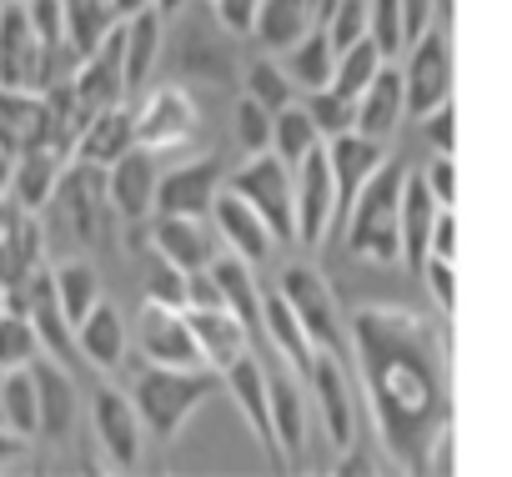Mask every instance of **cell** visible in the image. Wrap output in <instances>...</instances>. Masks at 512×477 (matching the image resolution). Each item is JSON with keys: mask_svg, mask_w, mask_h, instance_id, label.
Returning a JSON list of instances; mask_svg holds the SVG:
<instances>
[{"mask_svg": "<svg viewBox=\"0 0 512 477\" xmlns=\"http://www.w3.org/2000/svg\"><path fill=\"white\" fill-rule=\"evenodd\" d=\"M352 352L372 402V422L392 462L417 467L427 462V442L447 427V347L442 332L407 312V307H357L352 317Z\"/></svg>", "mask_w": 512, "mask_h": 477, "instance_id": "1", "label": "cell"}, {"mask_svg": "<svg viewBox=\"0 0 512 477\" xmlns=\"http://www.w3.org/2000/svg\"><path fill=\"white\" fill-rule=\"evenodd\" d=\"M402 181L407 166L402 161H382L372 171V181L357 191L352 211H347V247L362 262L377 267H397L402 262Z\"/></svg>", "mask_w": 512, "mask_h": 477, "instance_id": "2", "label": "cell"}, {"mask_svg": "<svg viewBox=\"0 0 512 477\" xmlns=\"http://www.w3.org/2000/svg\"><path fill=\"white\" fill-rule=\"evenodd\" d=\"M221 387L216 367H146L131 387V407L141 417L146 432H156V442H176V432L186 427V417Z\"/></svg>", "mask_w": 512, "mask_h": 477, "instance_id": "3", "label": "cell"}, {"mask_svg": "<svg viewBox=\"0 0 512 477\" xmlns=\"http://www.w3.org/2000/svg\"><path fill=\"white\" fill-rule=\"evenodd\" d=\"M236 196H246L262 221L272 226V236L282 247H297V191H292V166L277 156V151H256L231 181H226Z\"/></svg>", "mask_w": 512, "mask_h": 477, "instance_id": "4", "label": "cell"}, {"mask_svg": "<svg viewBox=\"0 0 512 477\" xmlns=\"http://www.w3.org/2000/svg\"><path fill=\"white\" fill-rule=\"evenodd\" d=\"M282 297L292 302V312L307 327V337H312L317 352H332L342 362L352 357V337L342 327V307H337V297H332V287H327V277L317 267H302V262L287 267L282 272Z\"/></svg>", "mask_w": 512, "mask_h": 477, "instance_id": "5", "label": "cell"}, {"mask_svg": "<svg viewBox=\"0 0 512 477\" xmlns=\"http://www.w3.org/2000/svg\"><path fill=\"white\" fill-rule=\"evenodd\" d=\"M292 191H297V247H322L337 226V181H332L327 141H317L292 166Z\"/></svg>", "mask_w": 512, "mask_h": 477, "instance_id": "6", "label": "cell"}, {"mask_svg": "<svg viewBox=\"0 0 512 477\" xmlns=\"http://www.w3.org/2000/svg\"><path fill=\"white\" fill-rule=\"evenodd\" d=\"M46 41L36 36L26 0H0V86L6 91H46Z\"/></svg>", "mask_w": 512, "mask_h": 477, "instance_id": "7", "label": "cell"}, {"mask_svg": "<svg viewBox=\"0 0 512 477\" xmlns=\"http://www.w3.org/2000/svg\"><path fill=\"white\" fill-rule=\"evenodd\" d=\"M402 96H407V116H417V121H427L437 106H447V96H452L447 26H432L427 36L412 41V56L402 66Z\"/></svg>", "mask_w": 512, "mask_h": 477, "instance_id": "8", "label": "cell"}, {"mask_svg": "<svg viewBox=\"0 0 512 477\" xmlns=\"http://www.w3.org/2000/svg\"><path fill=\"white\" fill-rule=\"evenodd\" d=\"M101 191H106L101 166L76 161V171L66 166L61 186L51 191V201H46L41 211H51V221H56V231L66 236V242L91 247V242H96V226H101V211H111V206H96V201H101Z\"/></svg>", "mask_w": 512, "mask_h": 477, "instance_id": "9", "label": "cell"}, {"mask_svg": "<svg viewBox=\"0 0 512 477\" xmlns=\"http://www.w3.org/2000/svg\"><path fill=\"white\" fill-rule=\"evenodd\" d=\"M221 387L236 397V407H241V417H246V427L256 432V442H262V452H267V462L277 467V472H287L292 462H287V452H282V442H277V427H272V397H267V367L256 362L251 352H241L231 367H221Z\"/></svg>", "mask_w": 512, "mask_h": 477, "instance_id": "10", "label": "cell"}, {"mask_svg": "<svg viewBox=\"0 0 512 477\" xmlns=\"http://www.w3.org/2000/svg\"><path fill=\"white\" fill-rule=\"evenodd\" d=\"M136 342H141V357L156 367H206V357L191 337L186 307H166V302L146 297L136 312Z\"/></svg>", "mask_w": 512, "mask_h": 477, "instance_id": "11", "label": "cell"}, {"mask_svg": "<svg viewBox=\"0 0 512 477\" xmlns=\"http://www.w3.org/2000/svg\"><path fill=\"white\" fill-rule=\"evenodd\" d=\"M131 121H136V146L171 151V146H186L196 136L201 111H196V101H191L186 86H156Z\"/></svg>", "mask_w": 512, "mask_h": 477, "instance_id": "12", "label": "cell"}, {"mask_svg": "<svg viewBox=\"0 0 512 477\" xmlns=\"http://www.w3.org/2000/svg\"><path fill=\"white\" fill-rule=\"evenodd\" d=\"M211 221H216V236L231 247V257H241L251 272L262 267L272 257V247H277V236L262 221V211H256L246 196H236L231 186H221V196L211 201Z\"/></svg>", "mask_w": 512, "mask_h": 477, "instance_id": "13", "label": "cell"}, {"mask_svg": "<svg viewBox=\"0 0 512 477\" xmlns=\"http://www.w3.org/2000/svg\"><path fill=\"white\" fill-rule=\"evenodd\" d=\"M91 427H96V442H101V452H106L111 467H121V472H136L141 467V432L146 427H141L131 397H121L116 387H101L91 397Z\"/></svg>", "mask_w": 512, "mask_h": 477, "instance_id": "14", "label": "cell"}, {"mask_svg": "<svg viewBox=\"0 0 512 477\" xmlns=\"http://www.w3.org/2000/svg\"><path fill=\"white\" fill-rule=\"evenodd\" d=\"M226 176L216 156L186 161L156 181V216H211V201L221 196Z\"/></svg>", "mask_w": 512, "mask_h": 477, "instance_id": "15", "label": "cell"}, {"mask_svg": "<svg viewBox=\"0 0 512 477\" xmlns=\"http://www.w3.org/2000/svg\"><path fill=\"white\" fill-rule=\"evenodd\" d=\"M106 201H111V216L121 221H146L156 211V151L146 146H131L121 161L106 166Z\"/></svg>", "mask_w": 512, "mask_h": 477, "instance_id": "16", "label": "cell"}, {"mask_svg": "<svg viewBox=\"0 0 512 477\" xmlns=\"http://www.w3.org/2000/svg\"><path fill=\"white\" fill-rule=\"evenodd\" d=\"M26 372H31V382H36V412H41V437H51V442H66L71 432H76V412H81V392H76V377L61 367V362H51V357H31L26 362Z\"/></svg>", "mask_w": 512, "mask_h": 477, "instance_id": "17", "label": "cell"}, {"mask_svg": "<svg viewBox=\"0 0 512 477\" xmlns=\"http://www.w3.org/2000/svg\"><path fill=\"white\" fill-rule=\"evenodd\" d=\"M312 392H317V412H322V427L337 447H352L357 437V397H352V377H347V362L332 357V352H317L312 362Z\"/></svg>", "mask_w": 512, "mask_h": 477, "instance_id": "18", "label": "cell"}, {"mask_svg": "<svg viewBox=\"0 0 512 477\" xmlns=\"http://www.w3.org/2000/svg\"><path fill=\"white\" fill-rule=\"evenodd\" d=\"M66 166H71V146H66L61 136H46V141H36L26 156H16V176H11L16 206H21V211H41V206L51 201V191L61 186Z\"/></svg>", "mask_w": 512, "mask_h": 477, "instance_id": "19", "label": "cell"}, {"mask_svg": "<svg viewBox=\"0 0 512 477\" xmlns=\"http://www.w3.org/2000/svg\"><path fill=\"white\" fill-rule=\"evenodd\" d=\"M151 247L181 272H206L221 252L216 236L206 231V216H156L151 221Z\"/></svg>", "mask_w": 512, "mask_h": 477, "instance_id": "20", "label": "cell"}, {"mask_svg": "<svg viewBox=\"0 0 512 477\" xmlns=\"http://www.w3.org/2000/svg\"><path fill=\"white\" fill-rule=\"evenodd\" d=\"M327 161H332V181H337V221H347L357 191H362V186L372 181V171L387 161V146H382V141H367V136H357V131H347V136H332V141H327Z\"/></svg>", "mask_w": 512, "mask_h": 477, "instance_id": "21", "label": "cell"}, {"mask_svg": "<svg viewBox=\"0 0 512 477\" xmlns=\"http://www.w3.org/2000/svg\"><path fill=\"white\" fill-rule=\"evenodd\" d=\"M262 337L272 342V352L307 382L312 377V362H317V347L307 337V327L297 322L292 302L282 297V287H262Z\"/></svg>", "mask_w": 512, "mask_h": 477, "instance_id": "22", "label": "cell"}, {"mask_svg": "<svg viewBox=\"0 0 512 477\" xmlns=\"http://www.w3.org/2000/svg\"><path fill=\"white\" fill-rule=\"evenodd\" d=\"M402 116H407V96H402V71L387 61L377 71V81L357 96V136L367 141H392L402 131Z\"/></svg>", "mask_w": 512, "mask_h": 477, "instance_id": "23", "label": "cell"}, {"mask_svg": "<svg viewBox=\"0 0 512 477\" xmlns=\"http://www.w3.org/2000/svg\"><path fill=\"white\" fill-rule=\"evenodd\" d=\"M267 397H272L277 442H282L287 462H297L302 447H307V397H302V377L282 357H277V367H267Z\"/></svg>", "mask_w": 512, "mask_h": 477, "instance_id": "24", "label": "cell"}, {"mask_svg": "<svg viewBox=\"0 0 512 477\" xmlns=\"http://www.w3.org/2000/svg\"><path fill=\"white\" fill-rule=\"evenodd\" d=\"M51 136V111L41 91H6L0 86V151L26 156L36 141Z\"/></svg>", "mask_w": 512, "mask_h": 477, "instance_id": "25", "label": "cell"}, {"mask_svg": "<svg viewBox=\"0 0 512 477\" xmlns=\"http://www.w3.org/2000/svg\"><path fill=\"white\" fill-rule=\"evenodd\" d=\"M186 322H191V337L206 357V367H231L241 352H251V332L226 312V307H186Z\"/></svg>", "mask_w": 512, "mask_h": 477, "instance_id": "26", "label": "cell"}, {"mask_svg": "<svg viewBox=\"0 0 512 477\" xmlns=\"http://www.w3.org/2000/svg\"><path fill=\"white\" fill-rule=\"evenodd\" d=\"M131 146H136V121H131L126 106H111V111H96V116L86 121V131L76 136V151H71V156L106 171V166L121 161Z\"/></svg>", "mask_w": 512, "mask_h": 477, "instance_id": "27", "label": "cell"}, {"mask_svg": "<svg viewBox=\"0 0 512 477\" xmlns=\"http://www.w3.org/2000/svg\"><path fill=\"white\" fill-rule=\"evenodd\" d=\"M317 31V16H312V0H262V11H256V26L251 36L262 41L272 56H287L302 36Z\"/></svg>", "mask_w": 512, "mask_h": 477, "instance_id": "28", "label": "cell"}, {"mask_svg": "<svg viewBox=\"0 0 512 477\" xmlns=\"http://www.w3.org/2000/svg\"><path fill=\"white\" fill-rule=\"evenodd\" d=\"M437 196L427 191V181H422V171H407V181H402V262L412 267V272H422V262H427V236H432V221H437Z\"/></svg>", "mask_w": 512, "mask_h": 477, "instance_id": "29", "label": "cell"}, {"mask_svg": "<svg viewBox=\"0 0 512 477\" xmlns=\"http://www.w3.org/2000/svg\"><path fill=\"white\" fill-rule=\"evenodd\" d=\"M76 347H81V357H86L96 372L121 367V357H126V322H121V312L106 307V302H96V307L86 312V322L76 327Z\"/></svg>", "mask_w": 512, "mask_h": 477, "instance_id": "30", "label": "cell"}, {"mask_svg": "<svg viewBox=\"0 0 512 477\" xmlns=\"http://www.w3.org/2000/svg\"><path fill=\"white\" fill-rule=\"evenodd\" d=\"M211 277H216V287H221V307H226L246 332H262V287H256L251 267L226 252V257L211 262Z\"/></svg>", "mask_w": 512, "mask_h": 477, "instance_id": "31", "label": "cell"}, {"mask_svg": "<svg viewBox=\"0 0 512 477\" xmlns=\"http://www.w3.org/2000/svg\"><path fill=\"white\" fill-rule=\"evenodd\" d=\"M126 31V56H121V76H126V91H141L156 71V56H161V36H166V21L156 11H141L131 21H121Z\"/></svg>", "mask_w": 512, "mask_h": 477, "instance_id": "32", "label": "cell"}, {"mask_svg": "<svg viewBox=\"0 0 512 477\" xmlns=\"http://www.w3.org/2000/svg\"><path fill=\"white\" fill-rule=\"evenodd\" d=\"M287 81L302 86V91H327L332 86V71H337V46L327 41V31L317 26L312 36H302L292 51H287Z\"/></svg>", "mask_w": 512, "mask_h": 477, "instance_id": "33", "label": "cell"}, {"mask_svg": "<svg viewBox=\"0 0 512 477\" xmlns=\"http://www.w3.org/2000/svg\"><path fill=\"white\" fill-rule=\"evenodd\" d=\"M61 6H66V46L81 61L111 36V26H121L116 11H111V0H61Z\"/></svg>", "mask_w": 512, "mask_h": 477, "instance_id": "34", "label": "cell"}, {"mask_svg": "<svg viewBox=\"0 0 512 477\" xmlns=\"http://www.w3.org/2000/svg\"><path fill=\"white\" fill-rule=\"evenodd\" d=\"M51 282H56V297H61L66 322L81 327L86 312L101 302V277H96V267H91V262H61V267L51 272Z\"/></svg>", "mask_w": 512, "mask_h": 477, "instance_id": "35", "label": "cell"}, {"mask_svg": "<svg viewBox=\"0 0 512 477\" xmlns=\"http://www.w3.org/2000/svg\"><path fill=\"white\" fill-rule=\"evenodd\" d=\"M0 407H6V427L21 432L26 442L41 437V412H36V382L26 367H11L0 377Z\"/></svg>", "mask_w": 512, "mask_h": 477, "instance_id": "36", "label": "cell"}, {"mask_svg": "<svg viewBox=\"0 0 512 477\" xmlns=\"http://www.w3.org/2000/svg\"><path fill=\"white\" fill-rule=\"evenodd\" d=\"M382 66H387V61H382V51L362 36L357 46H347V51L337 56V71H332V86H327V91H337L342 101H357V96L377 81V71H382Z\"/></svg>", "mask_w": 512, "mask_h": 477, "instance_id": "37", "label": "cell"}, {"mask_svg": "<svg viewBox=\"0 0 512 477\" xmlns=\"http://www.w3.org/2000/svg\"><path fill=\"white\" fill-rule=\"evenodd\" d=\"M322 136H317V126H312V116H307V106H287V111H277L272 116V151L287 161V166H297L312 146H317Z\"/></svg>", "mask_w": 512, "mask_h": 477, "instance_id": "38", "label": "cell"}, {"mask_svg": "<svg viewBox=\"0 0 512 477\" xmlns=\"http://www.w3.org/2000/svg\"><path fill=\"white\" fill-rule=\"evenodd\" d=\"M367 41L382 51V61H397L407 51L402 0H367Z\"/></svg>", "mask_w": 512, "mask_h": 477, "instance_id": "39", "label": "cell"}, {"mask_svg": "<svg viewBox=\"0 0 512 477\" xmlns=\"http://www.w3.org/2000/svg\"><path fill=\"white\" fill-rule=\"evenodd\" d=\"M246 96L262 106V111H287L292 101H297V86L287 81V71L277 66V61H256L251 71H246Z\"/></svg>", "mask_w": 512, "mask_h": 477, "instance_id": "40", "label": "cell"}, {"mask_svg": "<svg viewBox=\"0 0 512 477\" xmlns=\"http://www.w3.org/2000/svg\"><path fill=\"white\" fill-rule=\"evenodd\" d=\"M36 352H41V342H36V327L26 322V312L0 307V372L26 367Z\"/></svg>", "mask_w": 512, "mask_h": 477, "instance_id": "41", "label": "cell"}, {"mask_svg": "<svg viewBox=\"0 0 512 477\" xmlns=\"http://www.w3.org/2000/svg\"><path fill=\"white\" fill-rule=\"evenodd\" d=\"M307 116H312V126H317V136H322V141L357 131V101H342L337 91H312Z\"/></svg>", "mask_w": 512, "mask_h": 477, "instance_id": "42", "label": "cell"}, {"mask_svg": "<svg viewBox=\"0 0 512 477\" xmlns=\"http://www.w3.org/2000/svg\"><path fill=\"white\" fill-rule=\"evenodd\" d=\"M322 31H327V41L337 46V56H342L347 46H357V41L367 36V0H337L332 16L322 21Z\"/></svg>", "mask_w": 512, "mask_h": 477, "instance_id": "43", "label": "cell"}, {"mask_svg": "<svg viewBox=\"0 0 512 477\" xmlns=\"http://www.w3.org/2000/svg\"><path fill=\"white\" fill-rule=\"evenodd\" d=\"M236 141L256 156V151H272V111H262L251 96L236 101Z\"/></svg>", "mask_w": 512, "mask_h": 477, "instance_id": "44", "label": "cell"}, {"mask_svg": "<svg viewBox=\"0 0 512 477\" xmlns=\"http://www.w3.org/2000/svg\"><path fill=\"white\" fill-rule=\"evenodd\" d=\"M146 297L151 302H166V307H186V272L171 267L166 257H156L151 272H146Z\"/></svg>", "mask_w": 512, "mask_h": 477, "instance_id": "45", "label": "cell"}, {"mask_svg": "<svg viewBox=\"0 0 512 477\" xmlns=\"http://www.w3.org/2000/svg\"><path fill=\"white\" fill-rule=\"evenodd\" d=\"M26 16L46 46H66V6L61 0H26Z\"/></svg>", "mask_w": 512, "mask_h": 477, "instance_id": "46", "label": "cell"}, {"mask_svg": "<svg viewBox=\"0 0 512 477\" xmlns=\"http://www.w3.org/2000/svg\"><path fill=\"white\" fill-rule=\"evenodd\" d=\"M211 6H216V21H221L231 36H251L256 11H262V0H211Z\"/></svg>", "mask_w": 512, "mask_h": 477, "instance_id": "47", "label": "cell"}, {"mask_svg": "<svg viewBox=\"0 0 512 477\" xmlns=\"http://www.w3.org/2000/svg\"><path fill=\"white\" fill-rule=\"evenodd\" d=\"M422 282H427L432 302H437L442 312H452V262H442V257H427V262H422Z\"/></svg>", "mask_w": 512, "mask_h": 477, "instance_id": "48", "label": "cell"}, {"mask_svg": "<svg viewBox=\"0 0 512 477\" xmlns=\"http://www.w3.org/2000/svg\"><path fill=\"white\" fill-rule=\"evenodd\" d=\"M437 21V0H402V26H407V46L417 36H427Z\"/></svg>", "mask_w": 512, "mask_h": 477, "instance_id": "49", "label": "cell"}, {"mask_svg": "<svg viewBox=\"0 0 512 477\" xmlns=\"http://www.w3.org/2000/svg\"><path fill=\"white\" fill-rule=\"evenodd\" d=\"M452 242H457V221H452V211L442 206V211H437V221H432V236H427V257L452 262V252H457Z\"/></svg>", "mask_w": 512, "mask_h": 477, "instance_id": "50", "label": "cell"}, {"mask_svg": "<svg viewBox=\"0 0 512 477\" xmlns=\"http://www.w3.org/2000/svg\"><path fill=\"white\" fill-rule=\"evenodd\" d=\"M186 307H221V287H216L211 267L206 272H186Z\"/></svg>", "mask_w": 512, "mask_h": 477, "instance_id": "51", "label": "cell"}, {"mask_svg": "<svg viewBox=\"0 0 512 477\" xmlns=\"http://www.w3.org/2000/svg\"><path fill=\"white\" fill-rule=\"evenodd\" d=\"M427 191L437 196V206H452V156H437L427 171H422Z\"/></svg>", "mask_w": 512, "mask_h": 477, "instance_id": "52", "label": "cell"}, {"mask_svg": "<svg viewBox=\"0 0 512 477\" xmlns=\"http://www.w3.org/2000/svg\"><path fill=\"white\" fill-rule=\"evenodd\" d=\"M427 141H432L437 156H452V106H437L427 116Z\"/></svg>", "mask_w": 512, "mask_h": 477, "instance_id": "53", "label": "cell"}, {"mask_svg": "<svg viewBox=\"0 0 512 477\" xmlns=\"http://www.w3.org/2000/svg\"><path fill=\"white\" fill-rule=\"evenodd\" d=\"M21 452H26V437H21V432H11L6 422H0V467H6V462H16Z\"/></svg>", "mask_w": 512, "mask_h": 477, "instance_id": "54", "label": "cell"}, {"mask_svg": "<svg viewBox=\"0 0 512 477\" xmlns=\"http://www.w3.org/2000/svg\"><path fill=\"white\" fill-rule=\"evenodd\" d=\"M111 11H116V21H131L141 11H156V0H111Z\"/></svg>", "mask_w": 512, "mask_h": 477, "instance_id": "55", "label": "cell"}, {"mask_svg": "<svg viewBox=\"0 0 512 477\" xmlns=\"http://www.w3.org/2000/svg\"><path fill=\"white\" fill-rule=\"evenodd\" d=\"M16 211H21V206H16L11 196H0V242L11 236V226H16Z\"/></svg>", "mask_w": 512, "mask_h": 477, "instance_id": "56", "label": "cell"}, {"mask_svg": "<svg viewBox=\"0 0 512 477\" xmlns=\"http://www.w3.org/2000/svg\"><path fill=\"white\" fill-rule=\"evenodd\" d=\"M6 292H11V252L0 242V307H6Z\"/></svg>", "mask_w": 512, "mask_h": 477, "instance_id": "57", "label": "cell"}, {"mask_svg": "<svg viewBox=\"0 0 512 477\" xmlns=\"http://www.w3.org/2000/svg\"><path fill=\"white\" fill-rule=\"evenodd\" d=\"M11 176H16V156L0 151V196H11Z\"/></svg>", "mask_w": 512, "mask_h": 477, "instance_id": "58", "label": "cell"}, {"mask_svg": "<svg viewBox=\"0 0 512 477\" xmlns=\"http://www.w3.org/2000/svg\"><path fill=\"white\" fill-rule=\"evenodd\" d=\"M181 6H186V0H156V16H161V21H166V16H176V11H181Z\"/></svg>", "mask_w": 512, "mask_h": 477, "instance_id": "59", "label": "cell"}, {"mask_svg": "<svg viewBox=\"0 0 512 477\" xmlns=\"http://www.w3.org/2000/svg\"><path fill=\"white\" fill-rule=\"evenodd\" d=\"M0 377H6V372H0ZM0 422H6V407H0Z\"/></svg>", "mask_w": 512, "mask_h": 477, "instance_id": "60", "label": "cell"}]
</instances>
